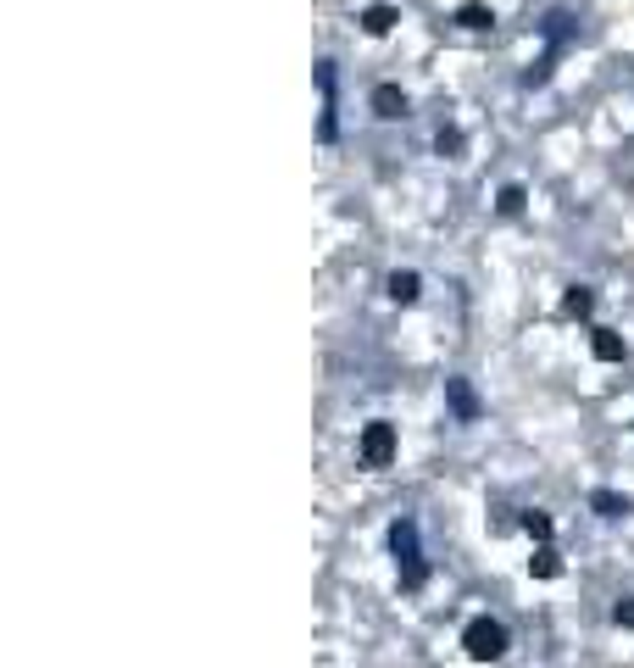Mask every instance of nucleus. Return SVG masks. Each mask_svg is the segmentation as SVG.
Instances as JSON below:
<instances>
[{"label": "nucleus", "instance_id": "8", "mask_svg": "<svg viewBox=\"0 0 634 668\" xmlns=\"http://www.w3.org/2000/svg\"><path fill=\"white\" fill-rule=\"evenodd\" d=\"M384 290H390V301H400V307H412V301H418V290H423V279H418L412 268H395V273H390V284H384Z\"/></svg>", "mask_w": 634, "mask_h": 668}, {"label": "nucleus", "instance_id": "17", "mask_svg": "<svg viewBox=\"0 0 634 668\" xmlns=\"http://www.w3.org/2000/svg\"><path fill=\"white\" fill-rule=\"evenodd\" d=\"M523 529H528L534 540H551V518H546V513H523Z\"/></svg>", "mask_w": 634, "mask_h": 668}, {"label": "nucleus", "instance_id": "18", "mask_svg": "<svg viewBox=\"0 0 634 668\" xmlns=\"http://www.w3.org/2000/svg\"><path fill=\"white\" fill-rule=\"evenodd\" d=\"M612 624H618V629H634V596H623L618 608H612Z\"/></svg>", "mask_w": 634, "mask_h": 668}, {"label": "nucleus", "instance_id": "4", "mask_svg": "<svg viewBox=\"0 0 634 668\" xmlns=\"http://www.w3.org/2000/svg\"><path fill=\"white\" fill-rule=\"evenodd\" d=\"M317 89H323V123H317V140L323 145H334L340 140V106H334V61H317Z\"/></svg>", "mask_w": 634, "mask_h": 668}, {"label": "nucleus", "instance_id": "3", "mask_svg": "<svg viewBox=\"0 0 634 668\" xmlns=\"http://www.w3.org/2000/svg\"><path fill=\"white\" fill-rule=\"evenodd\" d=\"M356 452H362V468H390V462H395V424L373 418V424L362 429Z\"/></svg>", "mask_w": 634, "mask_h": 668}, {"label": "nucleus", "instance_id": "2", "mask_svg": "<svg viewBox=\"0 0 634 668\" xmlns=\"http://www.w3.org/2000/svg\"><path fill=\"white\" fill-rule=\"evenodd\" d=\"M390 552L400 563V585L418 590L423 585V552H418V518H395L390 524Z\"/></svg>", "mask_w": 634, "mask_h": 668}, {"label": "nucleus", "instance_id": "13", "mask_svg": "<svg viewBox=\"0 0 634 668\" xmlns=\"http://www.w3.org/2000/svg\"><path fill=\"white\" fill-rule=\"evenodd\" d=\"M528 574H534V580H556V574H562V557H556L551 546H540V552L528 557Z\"/></svg>", "mask_w": 634, "mask_h": 668}, {"label": "nucleus", "instance_id": "9", "mask_svg": "<svg viewBox=\"0 0 634 668\" xmlns=\"http://www.w3.org/2000/svg\"><path fill=\"white\" fill-rule=\"evenodd\" d=\"M456 28H467V34H484V28H495V12L479 6V0H462V6H456Z\"/></svg>", "mask_w": 634, "mask_h": 668}, {"label": "nucleus", "instance_id": "1", "mask_svg": "<svg viewBox=\"0 0 634 668\" xmlns=\"http://www.w3.org/2000/svg\"><path fill=\"white\" fill-rule=\"evenodd\" d=\"M462 646H467V657H473V663H495V657H507L512 635H507V624H501V618L479 613V618H467V629H462Z\"/></svg>", "mask_w": 634, "mask_h": 668}, {"label": "nucleus", "instance_id": "12", "mask_svg": "<svg viewBox=\"0 0 634 668\" xmlns=\"http://www.w3.org/2000/svg\"><path fill=\"white\" fill-rule=\"evenodd\" d=\"M590 507H595V518H623L629 513V496H618V490H590Z\"/></svg>", "mask_w": 634, "mask_h": 668}, {"label": "nucleus", "instance_id": "16", "mask_svg": "<svg viewBox=\"0 0 634 668\" xmlns=\"http://www.w3.org/2000/svg\"><path fill=\"white\" fill-rule=\"evenodd\" d=\"M434 151H440V156H462V151H467L462 129H440V134H434Z\"/></svg>", "mask_w": 634, "mask_h": 668}, {"label": "nucleus", "instance_id": "6", "mask_svg": "<svg viewBox=\"0 0 634 668\" xmlns=\"http://www.w3.org/2000/svg\"><path fill=\"white\" fill-rule=\"evenodd\" d=\"M373 117H384V123L407 117V89H400V84H379L373 89Z\"/></svg>", "mask_w": 634, "mask_h": 668}, {"label": "nucleus", "instance_id": "11", "mask_svg": "<svg viewBox=\"0 0 634 668\" xmlns=\"http://www.w3.org/2000/svg\"><path fill=\"white\" fill-rule=\"evenodd\" d=\"M590 352H595L601 362H623V357H629V345H623V334H612V329H595Z\"/></svg>", "mask_w": 634, "mask_h": 668}, {"label": "nucleus", "instance_id": "7", "mask_svg": "<svg viewBox=\"0 0 634 668\" xmlns=\"http://www.w3.org/2000/svg\"><path fill=\"white\" fill-rule=\"evenodd\" d=\"M395 23H400V12L390 6V0H373V6L362 12V28H367V34H373V40H384V34H390Z\"/></svg>", "mask_w": 634, "mask_h": 668}, {"label": "nucleus", "instance_id": "15", "mask_svg": "<svg viewBox=\"0 0 634 668\" xmlns=\"http://www.w3.org/2000/svg\"><path fill=\"white\" fill-rule=\"evenodd\" d=\"M523 201H528V196H523V184H507V189L495 196V212H501V217H518V212H523Z\"/></svg>", "mask_w": 634, "mask_h": 668}, {"label": "nucleus", "instance_id": "5", "mask_svg": "<svg viewBox=\"0 0 634 668\" xmlns=\"http://www.w3.org/2000/svg\"><path fill=\"white\" fill-rule=\"evenodd\" d=\"M446 407H451V418H456V424H479V412H484L467 379H446Z\"/></svg>", "mask_w": 634, "mask_h": 668}, {"label": "nucleus", "instance_id": "14", "mask_svg": "<svg viewBox=\"0 0 634 668\" xmlns=\"http://www.w3.org/2000/svg\"><path fill=\"white\" fill-rule=\"evenodd\" d=\"M590 307H595V296L584 290V284H574V290L562 296V312H567V317H590Z\"/></svg>", "mask_w": 634, "mask_h": 668}, {"label": "nucleus", "instance_id": "10", "mask_svg": "<svg viewBox=\"0 0 634 668\" xmlns=\"http://www.w3.org/2000/svg\"><path fill=\"white\" fill-rule=\"evenodd\" d=\"M540 34H546V45H551V50H562L567 40H574V17H567V12H546Z\"/></svg>", "mask_w": 634, "mask_h": 668}]
</instances>
